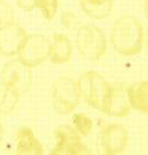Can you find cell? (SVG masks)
<instances>
[{"label":"cell","mask_w":148,"mask_h":155,"mask_svg":"<svg viewBox=\"0 0 148 155\" xmlns=\"http://www.w3.org/2000/svg\"><path fill=\"white\" fill-rule=\"evenodd\" d=\"M48 155H73V150L64 146L55 145V147L50 150V153Z\"/></svg>","instance_id":"obj_21"},{"label":"cell","mask_w":148,"mask_h":155,"mask_svg":"<svg viewBox=\"0 0 148 155\" xmlns=\"http://www.w3.org/2000/svg\"><path fill=\"white\" fill-rule=\"evenodd\" d=\"M143 28L132 15H123L110 29V44L116 53L123 56H136L143 46Z\"/></svg>","instance_id":"obj_1"},{"label":"cell","mask_w":148,"mask_h":155,"mask_svg":"<svg viewBox=\"0 0 148 155\" xmlns=\"http://www.w3.org/2000/svg\"><path fill=\"white\" fill-rule=\"evenodd\" d=\"M26 35V31L17 22L0 29V55L5 57L16 56Z\"/></svg>","instance_id":"obj_8"},{"label":"cell","mask_w":148,"mask_h":155,"mask_svg":"<svg viewBox=\"0 0 148 155\" xmlns=\"http://www.w3.org/2000/svg\"><path fill=\"white\" fill-rule=\"evenodd\" d=\"M21 92L9 83L0 81V115H8L16 110Z\"/></svg>","instance_id":"obj_13"},{"label":"cell","mask_w":148,"mask_h":155,"mask_svg":"<svg viewBox=\"0 0 148 155\" xmlns=\"http://www.w3.org/2000/svg\"><path fill=\"white\" fill-rule=\"evenodd\" d=\"M62 22H63V25L67 28L68 30H75L77 31L79 29V21L77 18L75 17V15H73L72 13H64L62 16Z\"/></svg>","instance_id":"obj_19"},{"label":"cell","mask_w":148,"mask_h":155,"mask_svg":"<svg viewBox=\"0 0 148 155\" xmlns=\"http://www.w3.org/2000/svg\"><path fill=\"white\" fill-rule=\"evenodd\" d=\"M16 4L25 12H31L35 8V0H16Z\"/></svg>","instance_id":"obj_20"},{"label":"cell","mask_w":148,"mask_h":155,"mask_svg":"<svg viewBox=\"0 0 148 155\" xmlns=\"http://www.w3.org/2000/svg\"><path fill=\"white\" fill-rule=\"evenodd\" d=\"M129 144V131L123 124L108 123L101 128L98 136L100 155H120Z\"/></svg>","instance_id":"obj_6"},{"label":"cell","mask_w":148,"mask_h":155,"mask_svg":"<svg viewBox=\"0 0 148 155\" xmlns=\"http://www.w3.org/2000/svg\"><path fill=\"white\" fill-rule=\"evenodd\" d=\"M83 13L92 19H104L112 12L113 0H79Z\"/></svg>","instance_id":"obj_14"},{"label":"cell","mask_w":148,"mask_h":155,"mask_svg":"<svg viewBox=\"0 0 148 155\" xmlns=\"http://www.w3.org/2000/svg\"><path fill=\"white\" fill-rule=\"evenodd\" d=\"M73 155H94L92 152L89 150V147L82 143L80 146H77L75 150H73Z\"/></svg>","instance_id":"obj_22"},{"label":"cell","mask_w":148,"mask_h":155,"mask_svg":"<svg viewBox=\"0 0 148 155\" xmlns=\"http://www.w3.org/2000/svg\"><path fill=\"white\" fill-rule=\"evenodd\" d=\"M51 103L55 111L67 115L71 114L81 102L77 82L70 77H59L51 84Z\"/></svg>","instance_id":"obj_4"},{"label":"cell","mask_w":148,"mask_h":155,"mask_svg":"<svg viewBox=\"0 0 148 155\" xmlns=\"http://www.w3.org/2000/svg\"><path fill=\"white\" fill-rule=\"evenodd\" d=\"M143 12L148 19V0H145V2H143Z\"/></svg>","instance_id":"obj_23"},{"label":"cell","mask_w":148,"mask_h":155,"mask_svg":"<svg viewBox=\"0 0 148 155\" xmlns=\"http://www.w3.org/2000/svg\"><path fill=\"white\" fill-rule=\"evenodd\" d=\"M130 111L131 106L127 96V90L122 87H113V92L106 114L115 117H124L129 115Z\"/></svg>","instance_id":"obj_12"},{"label":"cell","mask_w":148,"mask_h":155,"mask_svg":"<svg viewBox=\"0 0 148 155\" xmlns=\"http://www.w3.org/2000/svg\"><path fill=\"white\" fill-rule=\"evenodd\" d=\"M125 90L131 108L143 114H148V80L133 82Z\"/></svg>","instance_id":"obj_11"},{"label":"cell","mask_w":148,"mask_h":155,"mask_svg":"<svg viewBox=\"0 0 148 155\" xmlns=\"http://www.w3.org/2000/svg\"><path fill=\"white\" fill-rule=\"evenodd\" d=\"M77 82L81 97L88 105L106 114L113 92V86H110L100 73L95 71L84 72Z\"/></svg>","instance_id":"obj_2"},{"label":"cell","mask_w":148,"mask_h":155,"mask_svg":"<svg viewBox=\"0 0 148 155\" xmlns=\"http://www.w3.org/2000/svg\"><path fill=\"white\" fill-rule=\"evenodd\" d=\"M143 42L146 44V47L148 49V29L146 30V32L143 33Z\"/></svg>","instance_id":"obj_24"},{"label":"cell","mask_w":148,"mask_h":155,"mask_svg":"<svg viewBox=\"0 0 148 155\" xmlns=\"http://www.w3.org/2000/svg\"><path fill=\"white\" fill-rule=\"evenodd\" d=\"M2 135H4V129H2V127L0 124V141L2 139Z\"/></svg>","instance_id":"obj_25"},{"label":"cell","mask_w":148,"mask_h":155,"mask_svg":"<svg viewBox=\"0 0 148 155\" xmlns=\"http://www.w3.org/2000/svg\"><path fill=\"white\" fill-rule=\"evenodd\" d=\"M43 153L42 144L31 128L23 127L16 132L15 155H43Z\"/></svg>","instance_id":"obj_9"},{"label":"cell","mask_w":148,"mask_h":155,"mask_svg":"<svg viewBox=\"0 0 148 155\" xmlns=\"http://www.w3.org/2000/svg\"><path fill=\"white\" fill-rule=\"evenodd\" d=\"M14 22V9L12 5L6 0H0V29L13 24Z\"/></svg>","instance_id":"obj_18"},{"label":"cell","mask_w":148,"mask_h":155,"mask_svg":"<svg viewBox=\"0 0 148 155\" xmlns=\"http://www.w3.org/2000/svg\"><path fill=\"white\" fill-rule=\"evenodd\" d=\"M72 124L71 126L74 128V130L77 131L81 137H86L92 131L94 123L90 116H88L84 113H75L72 116Z\"/></svg>","instance_id":"obj_16"},{"label":"cell","mask_w":148,"mask_h":155,"mask_svg":"<svg viewBox=\"0 0 148 155\" xmlns=\"http://www.w3.org/2000/svg\"><path fill=\"white\" fill-rule=\"evenodd\" d=\"M75 46L83 58L98 61L106 54L107 38L104 30L97 25H80L75 33Z\"/></svg>","instance_id":"obj_3"},{"label":"cell","mask_w":148,"mask_h":155,"mask_svg":"<svg viewBox=\"0 0 148 155\" xmlns=\"http://www.w3.org/2000/svg\"><path fill=\"white\" fill-rule=\"evenodd\" d=\"M0 78L1 81L9 83L19 92H23L31 86V68L24 65L18 58H12L4 64Z\"/></svg>","instance_id":"obj_7"},{"label":"cell","mask_w":148,"mask_h":155,"mask_svg":"<svg viewBox=\"0 0 148 155\" xmlns=\"http://www.w3.org/2000/svg\"><path fill=\"white\" fill-rule=\"evenodd\" d=\"M35 8L40 10L43 18L51 21L58 10V0H35Z\"/></svg>","instance_id":"obj_17"},{"label":"cell","mask_w":148,"mask_h":155,"mask_svg":"<svg viewBox=\"0 0 148 155\" xmlns=\"http://www.w3.org/2000/svg\"><path fill=\"white\" fill-rule=\"evenodd\" d=\"M56 145L64 146L66 148L74 150L77 146L82 144L81 136L74 130V128L68 124L59 126L55 131Z\"/></svg>","instance_id":"obj_15"},{"label":"cell","mask_w":148,"mask_h":155,"mask_svg":"<svg viewBox=\"0 0 148 155\" xmlns=\"http://www.w3.org/2000/svg\"><path fill=\"white\" fill-rule=\"evenodd\" d=\"M73 55V44L71 39L64 33H55L50 41L49 61L53 64H65L70 62Z\"/></svg>","instance_id":"obj_10"},{"label":"cell","mask_w":148,"mask_h":155,"mask_svg":"<svg viewBox=\"0 0 148 155\" xmlns=\"http://www.w3.org/2000/svg\"><path fill=\"white\" fill-rule=\"evenodd\" d=\"M49 50L50 41L46 35L28 33L16 56L24 65L33 68L40 66L49 58Z\"/></svg>","instance_id":"obj_5"}]
</instances>
